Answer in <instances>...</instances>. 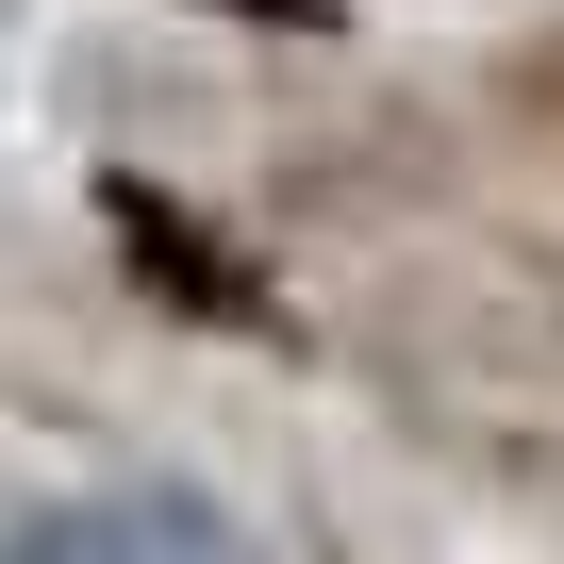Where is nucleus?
<instances>
[{"instance_id": "obj_1", "label": "nucleus", "mask_w": 564, "mask_h": 564, "mask_svg": "<svg viewBox=\"0 0 564 564\" xmlns=\"http://www.w3.org/2000/svg\"><path fill=\"white\" fill-rule=\"evenodd\" d=\"M349 399L481 514L564 531V216H448L382 265H333Z\"/></svg>"}, {"instance_id": "obj_2", "label": "nucleus", "mask_w": 564, "mask_h": 564, "mask_svg": "<svg viewBox=\"0 0 564 564\" xmlns=\"http://www.w3.org/2000/svg\"><path fill=\"white\" fill-rule=\"evenodd\" d=\"M465 150H481V117H465V100H432V84H349V100H316V117H282V133H265V166H249L265 249L382 265V249H415V232L481 216V199H465Z\"/></svg>"}, {"instance_id": "obj_3", "label": "nucleus", "mask_w": 564, "mask_h": 564, "mask_svg": "<svg viewBox=\"0 0 564 564\" xmlns=\"http://www.w3.org/2000/svg\"><path fill=\"white\" fill-rule=\"evenodd\" d=\"M100 232H117V265L150 282L166 316H199V333H249V349H282V333H300V316H282V282H265V249H249V232H216L183 183L117 166V183H100Z\"/></svg>"}, {"instance_id": "obj_4", "label": "nucleus", "mask_w": 564, "mask_h": 564, "mask_svg": "<svg viewBox=\"0 0 564 564\" xmlns=\"http://www.w3.org/2000/svg\"><path fill=\"white\" fill-rule=\"evenodd\" d=\"M0 564H265V531L216 481H84L0 531Z\"/></svg>"}, {"instance_id": "obj_5", "label": "nucleus", "mask_w": 564, "mask_h": 564, "mask_svg": "<svg viewBox=\"0 0 564 564\" xmlns=\"http://www.w3.org/2000/svg\"><path fill=\"white\" fill-rule=\"evenodd\" d=\"M465 117H481V150H498V166L564 216V0H531V18H498V34H481Z\"/></svg>"}]
</instances>
